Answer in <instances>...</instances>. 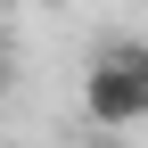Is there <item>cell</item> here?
Wrapping results in <instances>:
<instances>
[{"label": "cell", "instance_id": "6da1fadb", "mask_svg": "<svg viewBox=\"0 0 148 148\" xmlns=\"http://www.w3.org/2000/svg\"><path fill=\"white\" fill-rule=\"evenodd\" d=\"M82 115L99 132H123V123H148V41H115L99 49L82 74Z\"/></svg>", "mask_w": 148, "mask_h": 148}, {"label": "cell", "instance_id": "7a4b0ae2", "mask_svg": "<svg viewBox=\"0 0 148 148\" xmlns=\"http://www.w3.org/2000/svg\"><path fill=\"white\" fill-rule=\"evenodd\" d=\"M8 82H16V58H8V41H0V99H8Z\"/></svg>", "mask_w": 148, "mask_h": 148}]
</instances>
